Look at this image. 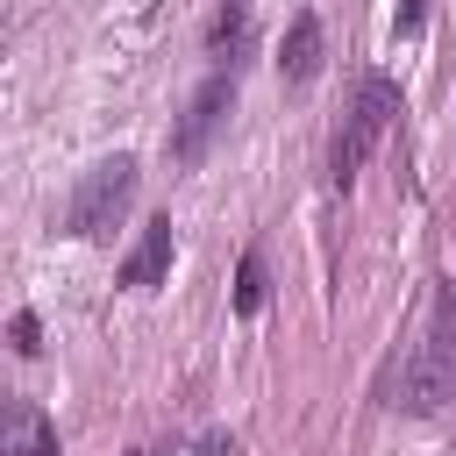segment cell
Here are the masks:
<instances>
[{
  "label": "cell",
  "instance_id": "6da1fadb",
  "mask_svg": "<svg viewBox=\"0 0 456 456\" xmlns=\"http://www.w3.org/2000/svg\"><path fill=\"white\" fill-rule=\"evenodd\" d=\"M392 114H399V86H392L385 71H363V78H356V100H349V114H342V128H335V142H328V178H335V185H349V178L363 171V157L378 150V135L392 128Z\"/></svg>",
  "mask_w": 456,
  "mask_h": 456
},
{
  "label": "cell",
  "instance_id": "7a4b0ae2",
  "mask_svg": "<svg viewBox=\"0 0 456 456\" xmlns=\"http://www.w3.org/2000/svg\"><path fill=\"white\" fill-rule=\"evenodd\" d=\"M449 399H456V335H435L385 370V406L399 413H435Z\"/></svg>",
  "mask_w": 456,
  "mask_h": 456
},
{
  "label": "cell",
  "instance_id": "3957f363",
  "mask_svg": "<svg viewBox=\"0 0 456 456\" xmlns=\"http://www.w3.org/2000/svg\"><path fill=\"white\" fill-rule=\"evenodd\" d=\"M128 200H135V157H107V164H93V171L71 185L64 228H71L78 242H100V235H114V221L128 214Z\"/></svg>",
  "mask_w": 456,
  "mask_h": 456
},
{
  "label": "cell",
  "instance_id": "277c9868",
  "mask_svg": "<svg viewBox=\"0 0 456 456\" xmlns=\"http://www.w3.org/2000/svg\"><path fill=\"white\" fill-rule=\"evenodd\" d=\"M228 114H235V71H214V78L185 100V114H178V128H171V157H178V164H200V157L214 150V135L228 128Z\"/></svg>",
  "mask_w": 456,
  "mask_h": 456
},
{
  "label": "cell",
  "instance_id": "5b68a950",
  "mask_svg": "<svg viewBox=\"0 0 456 456\" xmlns=\"http://www.w3.org/2000/svg\"><path fill=\"white\" fill-rule=\"evenodd\" d=\"M171 249H178V235H171V214H157V221H142V235H135V249L121 256V285H135V292H157V285L171 278Z\"/></svg>",
  "mask_w": 456,
  "mask_h": 456
},
{
  "label": "cell",
  "instance_id": "8992f818",
  "mask_svg": "<svg viewBox=\"0 0 456 456\" xmlns=\"http://www.w3.org/2000/svg\"><path fill=\"white\" fill-rule=\"evenodd\" d=\"M321 50H328L321 14H314V7H299V14H292V28H285V50H278V78H285V86H306V78L321 71Z\"/></svg>",
  "mask_w": 456,
  "mask_h": 456
},
{
  "label": "cell",
  "instance_id": "52a82bcc",
  "mask_svg": "<svg viewBox=\"0 0 456 456\" xmlns=\"http://www.w3.org/2000/svg\"><path fill=\"white\" fill-rule=\"evenodd\" d=\"M0 456H57V428H50V413L21 399V406L7 413V449H0Z\"/></svg>",
  "mask_w": 456,
  "mask_h": 456
},
{
  "label": "cell",
  "instance_id": "ba28073f",
  "mask_svg": "<svg viewBox=\"0 0 456 456\" xmlns=\"http://www.w3.org/2000/svg\"><path fill=\"white\" fill-rule=\"evenodd\" d=\"M207 43H214V57H228V64H235V57L249 50V14H242V7L228 0V7L214 14V28H207Z\"/></svg>",
  "mask_w": 456,
  "mask_h": 456
},
{
  "label": "cell",
  "instance_id": "9c48e42d",
  "mask_svg": "<svg viewBox=\"0 0 456 456\" xmlns=\"http://www.w3.org/2000/svg\"><path fill=\"white\" fill-rule=\"evenodd\" d=\"M264 292H271V285H264V256L249 249V256H242V271H235V306H242V314H256V306H264Z\"/></svg>",
  "mask_w": 456,
  "mask_h": 456
},
{
  "label": "cell",
  "instance_id": "30bf717a",
  "mask_svg": "<svg viewBox=\"0 0 456 456\" xmlns=\"http://www.w3.org/2000/svg\"><path fill=\"white\" fill-rule=\"evenodd\" d=\"M14 349H21V356H36V349H43V328H36V314H14Z\"/></svg>",
  "mask_w": 456,
  "mask_h": 456
},
{
  "label": "cell",
  "instance_id": "8fae6325",
  "mask_svg": "<svg viewBox=\"0 0 456 456\" xmlns=\"http://www.w3.org/2000/svg\"><path fill=\"white\" fill-rule=\"evenodd\" d=\"M392 28H399V36H413V28H420V0H399V14H392Z\"/></svg>",
  "mask_w": 456,
  "mask_h": 456
},
{
  "label": "cell",
  "instance_id": "7c38bea8",
  "mask_svg": "<svg viewBox=\"0 0 456 456\" xmlns=\"http://www.w3.org/2000/svg\"><path fill=\"white\" fill-rule=\"evenodd\" d=\"M449 456H456V449H449Z\"/></svg>",
  "mask_w": 456,
  "mask_h": 456
}]
</instances>
